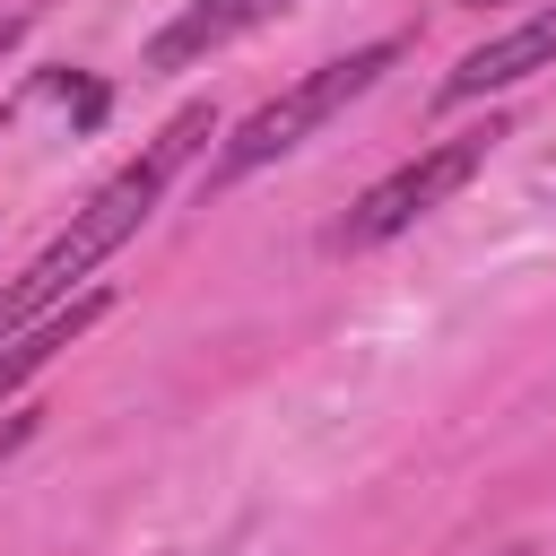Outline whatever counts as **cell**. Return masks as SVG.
I'll return each instance as SVG.
<instances>
[{"label":"cell","instance_id":"cell-1","mask_svg":"<svg viewBox=\"0 0 556 556\" xmlns=\"http://www.w3.org/2000/svg\"><path fill=\"white\" fill-rule=\"evenodd\" d=\"M200 139H217V104H182V113H174V122H165V130H156V139H148V148L87 200V208H78V217H70V226H61V235L0 287V339H17V330H35L43 313H61L70 287H78L96 261H113V252L130 243V235L156 217V200L174 191V174L191 165Z\"/></svg>","mask_w":556,"mask_h":556},{"label":"cell","instance_id":"cell-2","mask_svg":"<svg viewBox=\"0 0 556 556\" xmlns=\"http://www.w3.org/2000/svg\"><path fill=\"white\" fill-rule=\"evenodd\" d=\"M408 43L400 35H382V43H356V52H339V61H321V70H304L295 87H278L269 104H252L243 122H235V139L217 148V182H243V174H261V165H278V156H295L313 130H330L391 61H400Z\"/></svg>","mask_w":556,"mask_h":556},{"label":"cell","instance_id":"cell-3","mask_svg":"<svg viewBox=\"0 0 556 556\" xmlns=\"http://www.w3.org/2000/svg\"><path fill=\"white\" fill-rule=\"evenodd\" d=\"M495 139H504V130L486 122V130H460V139L417 148L400 174H382V182H374V191H365V200L339 217V235H330V243H339V252H374V243L408 235L417 217H434V208H443V200H452V191H460V182H469V174L495 156Z\"/></svg>","mask_w":556,"mask_h":556},{"label":"cell","instance_id":"cell-4","mask_svg":"<svg viewBox=\"0 0 556 556\" xmlns=\"http://www.w3.org/2000/svg\"><path fill=\"white\" fill-rule=\"evenodd\" d=\"M556 61V0L547 9H530L521 26H504V35H486L478 52H460L452 70H443V104H478V96H504V87H521L530 70H547Z\"/></svg>","mask_w":556,"mask_h":556},{"label":"cell","instance_id":"cell-5","mask_svg":"<svg viewBox=\"0 0 556 556\" xmlns=\"http://www.w3.org/2000/svg\"><path fill=\"white\" fill-rule=\"evenodd\" d=\"M295 0H182L156 35H148V70H191V61H208V52H226L235 35H252V26H269V17H287Z\"/></svg>","mask_w":556,"mask_h":556},{"label":"cell","instance_id":"cell-6","mask_svg":"<svg viewBox=\"0 0 556 556\" xmlns=\"http://www.w3.org/2000/svg\"><path fill=\"white\" fill-rule=\"evenodd\" d=\"M96 321H104V295H70V304H61V313H43L35 330L0 339V400H9L26 374H43V365H52V356H61L78 330H96Z\"/></svg>","mask_w":556,"mask_h":556},{"label":"cell","instance_id":"cell-7","mask_svg":"<svg viewBox=\"0 0 556 556\" xmlns=\"http://www.w3.org/2000/svg\"><path fill=\"white\" fill-rule=\"evenodd\" d=\"M35 443V408H17V417H0V460H17Z\"/></svg>","mask_w":556,"mask_h":556},{"label":"cell","instance_id":"cell-8","mask_svg":"<svg viewBox=\"0 0 556 556\" xmlns=\"http://www.w3.org/2000/svg\"><path fill=\"white\" fill-rule=\"evenodd\" d=\"M17 35H26V17H0V61L17 52Z\"/></svg>","mask_w":556,"mask_h":556},{"label":"cell","instance_id":"cell-9","mask_svg":"<svg viewBox=\"0 0 556 556\" xmlns=\"http://www.w3.org/2000/svg\"><path fill=\"white\" fill-rule=\"evenodd\" d=\"M469 9H495V0H469Z\"/></svg>","mask_w":556,"mask_h":556},{"label":"cell","instance_id":"cell-10","mask_svg":"<svg viewBox=\"0 0 556 556\" xmlns=\"http://www.w3.org/2000/svg\"><path fill=\"white\" fill-rule=\"evenodd\" d=\"M513 556H521V547H513Z\"/></svg>","mask_w":556,"mask_h":556}]
</instances>
